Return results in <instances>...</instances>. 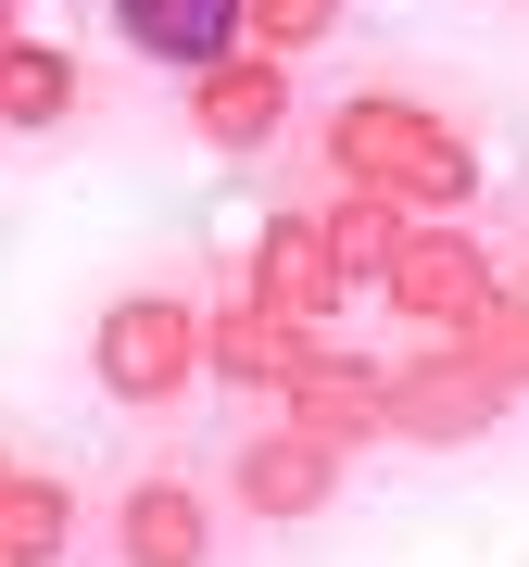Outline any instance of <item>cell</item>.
Masks as SVG:
<instances>
[{
    "mask_svg": "<svg viewBox=\"0 0 529 567\" xmlns=\"http://www.w3.org/2000/svg\"><path fill=\"white\" fill-rule=\"evenodd\" d=\"M114 25H126V51H152V63H215L240 39V0H114Z\"/></svg>",
    "mask_w": 529,
    "mask_h": 567,
    "instance_id": "6da1fadb",
    "label": "cell"
}]
</instances>
